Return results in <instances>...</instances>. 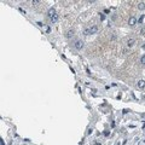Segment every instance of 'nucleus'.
Masks as SVG:
<instances>
[{"label": "nucleus", "mask_w": 145, "mask_h": 145, "mask_svg": "<svg viewBox=\"0 0 145 145\" xmlns=\"http://www.w3.org/2000/svg\"><path fill=\"white\" fill-rule=\"evenodd\" d=\"M47 16H48L50 21H51V22H52V23H56L57 21H58V15H57L56 10H55L53 7L48 9V11H47Z\"/></svg>", "instance_id": "1"}, {"label": "nucleus", "mask_w": 145, "mask_h": 145, "mask_svg": "<svg viewBox=\"0 0 145 145\" xmlns=\"http://www.w3.org/2000/svg\"><path fill=\"white\" fill-rule=\"evenodd\" d=\"M98 32V26H92L87 29H85V35H90V34H96Z\"/></svg>", "instance_id": "2"}, {"label": "nucleus", "mask_w": 145, "mask_h": 145, "mask_svg": "<svg viewBox=\"0 0 145 145\" xmlns=\"http://www.w3.org/2000/svg\"><path fill=\"white\" fill-rule=\"evenodd\" d=\"M74 46H75V48L76 50H82V48H84V41H82V40H76L75 41V44H74Z\"/></svg>", "instance_id": "3"}, {"label": "nucleus", "mask_w": 145, "mask_h": 145, "mask_svg": "<svg viewBox=\"0 0 145 145\" xmlns=\"http://www.w3.org/2000/svg\"><path fill=\"white\" fill-rule=\"evenodd\" d=\"M137 22H138V19L134 17V16H131L129 19H128V24H129L131 27H134V26L137 24Z\"/></svg>", "instance_id": "4"}, {"label": "nucleus", "mask_w": 145, "mask_h": 145, "mask_svg": "<svg viewBox=\"0 0 145 145\" xmlns=\"http://www.w3.org/2000/svg\"><path fill=\"white\" fill-rule=\"evenodd\" d=\"M134 44H136V39L129 38V39L127 40V46H128V47H133V46H134Z\"/></svg>", "instance_id": "5"}, {"label": "nucleus", "mask_w": 145, "mask_h": 145, "mask_svg": "<svg viewBox=\"0 0 145 145\" xmlns=\"http://www.w3.org/2000/svg\"><path fill=\"white\" fill-rule=\"evenodd\" d=\"M138 87L139 88H144L145 87V81L144 80H139L138 81Z\"/></svg>", "instance_id": "6"}, {"label": "nucleus", "mask_w": 145, "mask_h": 145, "mask_svg": "<svg viewBox=\"0 0 145 145\" xmlns=\"http://www.w3.org/2000/svg\"><path fill=\"white\" fill-rule=\"evenodd\" d=\"M138 9H139V10H144V9H145V3L140 1V3L138 4Z\"/></svg>", "instance_id": "7"}, {"label": "nucleus", "mask_w": 145, "mask_h": 145, "mask_svg": "<svg viewBox=\"0 0 145 145\" xmlns=\"http://www.w3.org/2000/svg\"><path fill=\"white\" fill-rule=\"evenodd\" d=\"M72 35H74V30H69V32L67 33V38L69 39V38H71Z\"/></svg>", "instance_id": "8"}, {"label": "nucleus", "mask_w": 145, "mask_h": 145, "mask_svg": "<svg viewBox=\"0 0 145 145\" xmlns=\"http://www.w3.org/2000/svg\"><path fill=\"white\" fill-rule=\"evenodd\" d=\"M140 63H141V64H144V65H145V55H144V56H141V57H140Z\"/></svg>", "instance_id": "9"}, {"label": "nucleus", "mask_w": 145, "mask_h": 145, "mask_svg": "<svg viewBox=\"0 0 145 145\" xmlns=\"http://www.w3.org/2000/svg\"><path fill=\"white\" fill-rule=\"evenodd\" d=\"M143 19H144V15H141V16L139 17V19H138V23H143Z\"/></svg>", "instance_id": "10"}, {"label": "nucleus", "mask_w": 145, "mask_h": 145, "mask_svg": "<svg viewBox=\"0 0 145 145\" xmlns=\"http://www.w3.org/2000/svg\"><path fill=\"white\" fill-rule=\"evenodd\" d=\"M140 34H141V35H145V27H143V28L140 29Z\"/></svg>", "instance_id": "11"}, {"label": "nucleus", "mask_w": 145, "mask_h": 145, "mask_svg": "<svg viewBox=\"0 0 145 145\" xmlns=\"http://www.w3.org/2000/svg\"><path fill=\"white\" fill-rule=\"evenodd\" d=\"M105 19V16L104 15H100V21H104Z\"/></svg>", "instance_id": "12"}, {"label": "nucleus", "mask_w": 145, "mask_h": 145, "mask_svg": "<svg viewBox=\"0 0 145 145\" xmlns=\"http://www.w3.org/2000/svg\"><path fill=\"white\" fill-rule=\"evenodd\" d=\"M0 145H5V143H4L3 139H0Z\"/></svg>", "instance_id": "13"}, {"label": "nucleus", "mask_w": 145, "mask_h": 145, "mask_svg": "<svg viewBox=\"0 0 145 145\" xmlns=\"http://www.w3.org/2000/svg\"><path fill=\"white\" fill-rule=\"evenodd\" d=\"M38 26H39V27H43L44 24H43V23H41V22H38Z\"/></svg>", "instance_id": "14"}, {"label": "nucleus", "mask_w": 145, "mask_h": 145, "mask_svg": "<svg viewBox=\"0 0 145 145\" xmlns=\"http://www.w3.org/2000/svg\"><path fill=\"white\" fill-rule=\"evenodd\" d=\"M116 145H120V143H116Z\"/></svg>", "instance_id": "15"}]
</instances>
